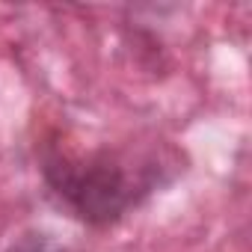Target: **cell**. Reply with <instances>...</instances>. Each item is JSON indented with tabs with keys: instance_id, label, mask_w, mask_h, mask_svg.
<instances>
[{
	"instance_id": "obj_1",
	"label": "cell",
	"mask_w": 252,
	"mask_h": 252,
	"mask_svg": "<svg viewBox=\"0 0 252 252\" xmlns=\"http://www.w3.org/2000/svg\"><path fill=\"white\" fill-rule=\"evenodd\" d=\"M51 193L83 222L110 225L158 184L155 163L137 166L119 152L51 155L42 166Z\"/></svg>"
},
{
	"instance_id": "obj_2",
	"label": "cell",
	"mask_w": 252,
	"mask_h": 252,
	"mask_svg": "<svg viewBox=\"0 0 252 252\" xmlns=\"http://www.w3.org/2000/svg\"><path fill=\"white\" fill-rule=\"evenodd\" d=\"M6 252H65L51 234H24L18 237Z\"/></svg>"
}]
</instances>
